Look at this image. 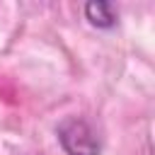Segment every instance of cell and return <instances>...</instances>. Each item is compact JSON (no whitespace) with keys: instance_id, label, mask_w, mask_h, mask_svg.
Listing matches in <instances>:
<instances>
[{"instance_id":"obj_1","label":"cell","mask_w":155,"mask_h":155,"mask_svg":"<svg viewBox=\"0 0 155 155\" xmlns=\"http://www.w3.org/2000/svg\"><path fill=\"white\" fill-rule=\"evenodd\" d=\"M58 143L65 155H99L102 143L94 128L80 116H65L56 128Z\"/></svg>"},{"instance_id":"obj_2","label":"cell","mask_w":155,"mask_h":155,"mask_svg":"<svg viewBox=\"0 0 155 155\" xmlns=\"http://www.w3.org/2000/svg\"><path fill=\"white\" fill-rule=\"evenodd\" d=\"M85 19L97 29H111L116 24V7L104 0H90L85 2Z\"/></svg>"}]
</instances>
